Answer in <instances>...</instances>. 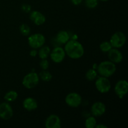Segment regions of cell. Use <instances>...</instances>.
<instances>
[{
	"label": "cell",
	"instance_id": "6da1fadb",
	"mask_svg": "<svg viewBox=\"0 0 128 128\" xmlns=\"http://www.w3.org/2000/svg\"><path fill=\"white\" fill-rule=\"evenodd\" d=\"M66 54L73 60H78L82 57L84 53L83 46L76 40H69L65 44L64 48Z\"/></svg>",
	"mask_w": 128,
	"mask_h": 128
},
{
	"label": "cell",
	"instance_id": "7a4b0ae2",
	"mask_svg": "<svg viewBox=\"0 0 128 128\" xmlns=\"http://www.w3.org/2000/svg\"><path fill=\"white\" fill-rule=\"evenodd\" d=\"M116 71V64L111 61H102L97 66L98 73L103 77H111L115 73Z\"/></svg>",
	"mask_w": 128,
	"mask_h": 128
},
{
	"label": "cell",
	"instance_id": "3957f363",
	"mask_svg": "<svg viewBox=\"0 0 128 128\" xmlns=\"http://www.w3.org/2000/svg\"><path fill=\"white\" fill-rule=\"evenodd\" d=\"M40 77L36 72H31L25 75L22 80V84L26 89L34 88L39 83Z\"/></svg>",
	"mask_w": 128,
	"mask_h": 128
},
{
	"label": "cell",
	"instance_id": "277c9868",
	"mask_svg": "<svg viewBox=\"0 0 128 128\" xmlns=\"http://www.w3.org/2000/svg\"><path fill=\"white\" fill-rule=\"evenodd\" d=\"M28 41L30 47L32 49L38 50L44 46L46 42V38L42 34L35 33L29 36Z\"/></svg>",
	"mask_w": 128,
	"mask_h": 128
},
{
	"label": "cell",
	"instance_id": "5b68a950",
	"mask_svg": "<svg viewBox=\"0 0 128 128\" xmlns=\"http://www.w3.org/2000/svg\"><path fill=\"white\" fill-rule=\"evenodd\" d=\"M95 86L98 91L101 93H107L111 88V84L108 78L100 76L97 78L95 82Z\"/></svg>",
	"mask_w": 128,
	"mask_h": 128
},
{
	"label": "cell",
	"instance_id": "8992f818",
	"mask_svg": "<svg viewBox=\"0 0 128 128\" xmlns=\"http://www.w3.org/2000/svg\"><path fill=\"white\" fill-rule=\"evenodd\" d=\"M112 48H121L126 42V37L124 33L121 31H117L111 36L110 41Z\"/></svg>",
	"mask_w": 128,
	"mask_h": 128
},
{
	"label": "cell",
	"instance_id": "52a82bcc",
	"mask_svg": "<svg viewBox=\"0 0 128 128\" xmlns=\"http://www.w3.org/2000/svg\"><path fill=\"white\" fill-rule=\"evenodd\" d=\"M65 102L70 107L77 108L82 103V97L76 92H70L65 98Z\"/></svg>",
	"mask_w": 128,
	"mask_h": 128
},
{
	"label": "cell",
	"instance_id": "ba28073f",
	"mask_svg": "<svg viewBox=\"0 0 128 128\" xmlns=\"http://www.w3.org/2000/svg\"><path fill=\"white\" fill-rule=\"evenodd\" d=\"M50 56L54 62L60 63L64 60L66 53L64 48L60 46H57L50 52Z\"/></svg>",
	"mask_w": 128,
	"mask_h": 128
},
{
	"label": "cell",
	"instance_id": "9c48e42d",
	"mask_svg": "<svg viewBox=\"0 0 128 128\" xmlns=\"http://www.w3.org/2000/svg\"><path fill=\"white\" fill-rule=\"evenodd\" d=\"M114 92L119 98L122 99L128 92V83L126 80H120L114 86Z\"/></svg>",
	"mask_w": 128,
	"mask_h": 128
},
{
	"label": "cell",
	"instance_id": "30bf717a",
	"mask_svg": "<svg viewBox=\"0 0 128 128\" xmlns=\"http://www.w3.org/2000/svg\"><path fill=\"white\" fill-rule=\"evenodd\" d=\"M13 116V110L8 102L0 104V118L4 120H9Z\"/></svg>",
	"mask_w": 128,
	"mask_h": 128
},
{
	"label": "cell",
	"instance_id": "8fae6325",
	"mask_svg": "<svg viewBox=\"0 0 128 128\" xmlns=\"http://www.w3.org/2000/svg\"><path fill=\"white\" fill-rule=\"evenodd\" d=\"M45 127L46 128H60L61 121L60 118L56 114H51L45 121Z\"/></svg>",
	"mask_w": 128,
	"mask_h": 128
},
{
	"label": "cell",
	"instance_id": "7c38bea8",
	"mask_svg": "<svg viewBox=\"0 0 128 128\" xmlns=\"http://www.w3.org/2000/svg\"><path fill=\"white\" fill-rule=\"evenodd\" d=\"M108 56L111 62L114 64H119L122 62L123 60V55L118 48H112L110 51L108 52Z\"/></svg>",
	"mask_w": 128,
	"mask_h": 128
},
{
	"label": "cell",
	"instance_id": "4fadbf2b",
	"mask_svg": "<svg viewBox=\"0 0 128 128\" xmlns=\"http://www.w3.org/2000/svg\"><path fill=\"white\" fill-rule=\"evenodd\" d=\"M91 112L92 116L94 117L102 116L106 112V106L101 101L95 102L91 106Z\"/></svg>",
	"mask_w": 128,
	"mask_h": 128
},
{
	"label": "cell",
	"instance_id": "5bb4252c",
	"mask_svg": "<svg viewBox=\"0 0 128 128\" xmlns=\"http://www.w3.org/2000/svg\"><path fill=\"white\" fill-rule=\"evenodd\" d=\"M30 18L31 21L37 26H41L46 22L45 16L38 11H31L30 15Z\"/></svg>",
	"mask_w": 128,
	"mask_h": 128
},
{
	"label": "cell",
	"instance_id": "9a60e30c",
	"mask_svg": "<svg viewBox=\"0 0 128 128\" xmlns=\"http://www.w3.org/2000/svg\"><path fill=\"white\" fill-rule=\"evenodd\" d=\"M22 106L26 110L29 111H33L37 109L38 102L35 99L31 97H28L24 100L22 102Z\"/></svg>",
	"mask_w": 128,
	"mask_h": 128
},
{
	"label": "cell",
	"instance_id": "2e32d148",
	"mask_svg": "<svg viewBox=\"0 0 128 128\" xmlns=\"http://www.w3.org/2000/svg\"><path fill=\"white\" fill-rule=\"evenodd\" d=\"M70 34L66 31H60L56 36V41L60 44H65L70 40Z\"/></svg>",
	"mask_w": 128,
	"mask_h": 128
},
{
	"label": "cell",
	"instance_id": "e0dca14e",
	"mask_svg": "<svg viewBox=\"0 0 128 128\" xmlns=\"http://www.w3.org/2000/svg\"><path fill=\"white\" fill-rule=\"evenodd\" d=\"M50 52H51V50H50V47L47 46H42V47L39 48L38 54L41 60H45L49 57Z\"/></svg>",
	"mask_w": 128,
	"mask_h": 128
},
{
	"label": "cell",
	"instance_id": "ac0fdd59",
	"mask_svg": "<svg viewBox=\"0 0 128 128\" xmlns=\"http://www.w3.org/2000/svg\"><path fill=\"white\" fill-rule=\"evenodd\" d=\"M18 97V94L16 91H10L6 93L4 98L7 102H13Z\"/></svg>",
	"mask_w": 128,
	"mask_h": 128
},
{
	"label": "cell",
	"instance_id": "d6986e66",
	"mask_svg": "<svg viewBox=\"0 0 128 128\" xmlns=\"http://www.w3.org/2000/svg\"><path fill=\"white\" fill-rule=\"evenodd\" d=\"M39 77L42 81H45V82H48L51 81L52 78V76L50 71L47 70H43L40 73Z\"/></svg>",
	"mask_w": 128,
	"mask_h": 128
},
{
	"label": "cell",
	"instance_id": "ffe728a7",
	"mask_svg": "<svg viewBox=\"0 0 128 128\" xmlns=\"http://www.w3.org/2000/svg\"><path fill=\"white\" fill-rule=\"evenodd\" d=\"M98 72L94 69H90L86 72V78L88 81H94L98 78Z\"/></svg>",
	"mask_w": 128,
	"mask_h": 128
},
{
	"label": "cell",
	"instance_id": "44dd1931",
	"mask_svg": "<svg viewBox=\"0 0 128 128\" xmlns=\"http://www.w3.org/2000/svg\"><path fill=\"white\" fill-rule=\"evenodd\" d=\"M97 124L96 120L94 116H90L85 121V127L86 128H94Z\"/></svg>",
	"mask_w": 128,
	"mask_h": 128
},
{
	"label": "cell",
	"instance_id": "7402d4cb",
	"mask_svg": "<svg viewBox=\"0 0 128 128\" xmlns=\"http://www.w3.org/2000/svg\"><path fill=\"white\" fill-rule=\"evenodd\" d=\"M100 48L102 52H108L112 48V46L110 41H103L100 44Z\"/></svg>",
	"mask_w": 128,
	"mask_h": 128
},
{
	"label": "cell",
	"instance_id": "603a6c76",
	"mask_svg": "<svg viewBox=\"0 0 128 128\" xmlns=\"http://www.w3.org/2000/svg\"><path fill=\"white\" fill-rule=\"evenodd\" d=\"M20 31L21 33L24 36H28V35H30V32H31L30 26L26 24H22L20 26Z\"/></svg>",
	"mask_w": 128,
	"mask_h": 128
},
{
	"label": "cell",
	"instance_id": "cb8c5ba5",
	"mask_svg": "<svg viewBox=\"0 0 128 128\" xmlns=\"http://www.w3.org/2000/svg\"><path fill=\"white\" fill-rule=\"evenodd\" d=\"M99 0H85L84 3L86 7L89 9H94L98 5Z\"/></svg>",
	"mask_w": 128,
	"mask_h": 128
},
{
	"label": "cell",
	"instance_id": "d4e9b609",
	"mask_svg": "<svg viewBox=\"0 0 128 128\" xmlns=\"http://www.w3.org/2000/svg\"><path fill=\"white\" fill-rule=\"evenodd\" d=\"M49 66H50V64H49V61H48L47 59L41 60V61L40 62V67L42 70H47Z\"/></svg>",
	"mask_w": 128,
	"mask_h": 128
},
{
	"label": "cell",
	"instance_id": "484cf974",
	"mask_svg": "<svg viewBox=\"0 0 128 128\" xmlns=\"http://www.w3.org/2000/svg\"><path fill=\"white\" fill-rule=\"evenodd\" d=\"M22 10L25 12H30V11L31 10V7L30 5L26 4H24L22 6Z\"/></svg>",
	"mask_w": 128,
	"mask_h": 128
},
{
	"label": "cell",
	"instance_id": "4316f807",
	"mask_svg": "<svg viewBox=\"0 0 128 128\" xmlns=\"http://www.w3.org/2000/svg\"><path fill=\"white\" fill-rule=\"evenodd\" d=\"M30 56H32V57H35V56H36L38 54L37 50H36V49H32V50L30 51Z\"/></svg>",
	"mask_w": 128,
	"mask_h": 128
},
{
	"label": "cell",
	"instance_id": "83f0119b",
	"mask_svg": "<svg viewBox=\"0 0 128 128\" xmlns=\"http://www.w3.org/2000/svg\"><path fill=\"white\" fill-rule=\"evenodd\" d=\"M82 1H83V0H71V2H72V4H73L74 5L78 6V5L81 4L82 2Z\"/></svg>",
	"mask_w": 128,
	"mask_h": 128
},
{
	"label": "cell",
	"instance_id": "f1b7e54d",
	"mask_svg": "<svg viewBox=\"0 0 128 128\" xmlns=\"http://www.w3.org/2000/svg\"><path fill=\"white\" fill-rule=\"evenodd\" d=\"M96 128H107L108 126L102 124H96L95 126Z\"/></svg>",
	"mask_w": 128,
	"mask_h": 128
},
{
	"label": "cell",
	"instance_id": "f546056e",
	"mask_svg": "<svg viewBox=\"0 0 128 128\" xmlns=\"http://www.w3.org/2000/svg\"><path fill=\"white\" fill-rule=\"evenodd\" d=\"M100 1H109V0H100Z\"/></svg>",
	"mask_w": 128,
	"mask_h": 128
}]
</instances>
